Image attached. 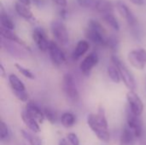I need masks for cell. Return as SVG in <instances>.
<instances>
[{"label": "cell", "mask_w": 146, "mask_h": 145, "mask_svg": "<svg viewBox=\"0 0 146 145\" xmlns=\"http://www.w3.org/2000/svg\"><path fill=\"white\" fill-rule=\"evenodd\" d=\"M10 138V132L7 126V124L2 121H1V128H0V140L3 142H7Z\"/></svg>", "instance_id": "4316f807"}, {"label": "cell", "mask_w": 146, "mask_h": 145, "mask_svg": "<svg viewBox=\"0 0 146 145\" xmlns=\"http://www.w3.org/2000/svg\"><path fill=\"white\" fill-rule=\"evenodd\" d=\"M94 9L101 15L114 13V5L110 0H98Z\"/></svg>", "instance_id": "ac0fdd59"}, {"label": "cell", "mask_w": 146, "mask_h": 145, "mask_svg": "<svg viewBox=\"0 0 146 145\" xmlns=\"http://www.w3.org/2000/svg\"><path fill=\"white\" fill-rule=\"evenodd\" d=\"M14 95L16 97L17 99H19L20 101L21 102H24V103H27L28 101V94L26 91H13Z\"/></svg>", "instance_id": "f546056e"}, {"label": "cell", "mask_w": 146, "mask_h": 145, "mask_svg": "<svg viewBox=\"0 0 146 145\" xmlns=\"http://www.w3.org/2000/svg\"><path fill=\"white\" fill-rule=\"evenodd\" d=\"M17 2L22 3V4H25V5H27L29 6L32 3V0H17Z\"/></svg>", "instance_id": "d590c367"}, {"label": "cell", "mask_w": 146, "mask_h": 145, "mask_svg": "<svg viewBox=\"0 0 146 145\" xmlns=\"http://www.w3.org/2000/svg\"><path fill=\"white\" fill-rule=\"evenodd\" d=\"M51 1L60 8H66L68 5V0H51Z\"/></svg>", "instance_id": "1f68e13d"}, {"label": "cell", "mask_w": 146, "mask_h": 145, "mask_svg": "<svg viewBox=\"0 0 146 145\" xmlns=\"http://www.w3.org/2000/svg\"><path fill=\"white\" fill-rule=\"evenodd\" d=\"M9 79V85L12 89V91H26V86L23 84V82L21 80V79L14 74V73H10L8 77Z\"/></svg>", "instance_id": "d6986e66"}, {"label": "cell", "mask_w": 146, "mask_h": 145, "mask_svg": "<svg viewBox=\"0 0 146 145\" xmlns=\"http://www.w3.org/2000/svg\"><path fill=\"white\" fill-rule=\"evenodd\" d=\"M49 56L51 62L55 66H62L66 62V56L63 50L60 48L59 44L55 41H50L49 49H48Z\"/></svg>", "instance_id": "ba28073f"}, {"label": "cell", "mask_w": 146, "mask_h": 145, "mask_svg": "<svg viewBox=\"0 0 146 145\" xmlns=\"http://www.w3.org/2000/svg\"><path fill=\"white\" fill-rule=\"evenodd\" d=\"M0 74H1L2 77H4L5 76V69L3 68V64L0 65Z\"/></svg>", "instance_id": "8d00e7d4"}, {"label": "cell", "mask_w": 146, "mask_h": 145, "mask_svg": "<svg viewBox=\"0 0 146 145\" xmlns=\"http://www.w3.org/2000/svg\"><path fill=\"white\" fill-rule=\"evenodd\" d=\"M59 15H60V17L62 18V20H66L68 16V10L66 9V8H61L59 10Z\"/></svg>", "instance_id": "d6a6232c"}, {"label": "cell", "mask_w": 146, "mask_h": 145, "mask_svg": "<svg viewBox=\"0 0 146 145\" xmlns=\"http://www.w3.org/2000/svg\"><path fill=\"white\" fill-rule=\"evenodd\" d=\"M127 101L129 109L134 115L140 116L144 110V103L139 95L134 91H129L127 93Z\"/></svg>", "instance_id": "8fae6325"}, {"label": "cell", "mask_w": 146, "mask_h": 145, "mask_svg": "<svg viewBox=\"0 0 146 145\" xmlns=\"http://www.w3.org/2000/svg\"><path fill=\"white\" fill-rule=\"evenodd\" d=\"M87 124L98 139L103 142H109L110 134L108 130V121L105 111L100 107L97 114H89L86 118Z\"/></svg>", "instance_id": "6da1fadb"}, {"label": "cell", "mask_w": 146, "mask_h": 145, "mask_svg": "<svg viewBox=\"0 0 146 145\" xmlns=\"http://www.w3.org/2000/svg\"><path fill=\"white\" fill-rule=\"evenodd\" d=\"M15 10L16 12V14L23 18L24 20L27 21H30L33 18V14L32 12V10L30 9V8L27 5L22 4L19 2H15Z\"/></svg>", "instance_id": "e0dca14e"}, {"label": "cell", "mask_w": 146, "mask_h": 145, "mask_svg": "<svg viewBox=\"0 0 146 145\" xmlns=\"http://www.w3.org/2000/svg\"><path fill=\"white\" fill-rule=\"evenodd\" d=\"M102 18L105 21V23L108 26H110L113 30H115V31L120 30V24H119L116 17L115 16L114 13H108V14L102 15Z\"/></svg>", "instance_id": "44dd1931"}, {"label": "cell", "mask_w": 146, "mask_h": 145, "mask_svg": "<svg viewBox=\"0 0 146 145\" xmlns=\"http://www.w3.org/2000/svg\"><path fill=\"white\" fill-rule=\"evenodd\" d=\"M107 74L111 81L115 84H119L121 81V78L120 75V72L117 67L113 63L112 65H109L107 68Z\"/></svg>", "instance_id": "603a6c76"}, {"label": "cell", "mask_w": 146, "mask_h": 145, "mask_svg": "<svg viewBox=\"0 0 146 145\" xmlns=\"http://www.w3.org/2000/svg\"><path fill=\"white\" fill-rule=\"evenodd\" d=\"M43 110H44L45 119H47V121L50 123H51V124L56 123V121H57V114L53 109H51L50 107H45V108H44Z\"/></svg>", "instance_id": "484cf974"}, {"label": "cell", "mask_w": 146, "mask_h": 145, "mask_svg": "<svg viewBox=\"0 0 146 145\" xmlns=\"http://www.w3.org/2000/svg\"><path fill=\"white\" fill-rule=\"evenodd\" d=\"M99 57L97 52L89 53L80 63V70L85 76H89L92 69L98 64Z\"/></svg>", "instance_id": "9c48e42d"}, {"label": "cell", "mask_w": 146, "mask_h": 145, "mask_svg": "<svg viewBox=\"0 0 146 145\" xmlns=\"http://www.w3.org/2000/svg\"><path fill=\"white\" fill-rule=\"evenodd\" d=\"M67 140L70 145H80V140L78 136L74 132H69L67 135Z\"/></svg>", "instance_id": "4dcf8cb0"}, {"label": "cell", "mask_w": 146, "mask_h": 145, "mask_svg": "<svg viewBox=\"0 0 146 145\" xmlns=\"http://www.w3.org/2000/svg\"><path fill=\"white\" fill-rule=\"evenodd\" d=\"M134 5H137V6H143L145 5V0H129Z\"/></svg>", "instance_id": "e575fe53"}, {"label": "cell", "mask_w": 146, "mask_h": 145, "mask_svg": "<svg viewBox=\"0 0 146 145\" xmlns=\"http://www.w3.org/2000/svg\"><path fill=\"white\" fill-rule=\"evenodd\" d=\"M85 36L86 39L96 45H104L105 44V40L107 32L102 24L97 20L91 19L88 21L87 27L85 31Z\"/></svg>", "instance_id": "7a4b0ae2"}, {"label": "cell", "mask_w": 146, "mask_h": 145, "mask_svg": "<svg viewBox=\"0 0 146 145\" xmlns=\"http://www.w3.org/2000/svg\"><path fill=\"white\" fill-rule=\"evenodd\" d=\"M25 111L27 114H29L31 116H33L38 123H43L44 119H45L44 110L41 109V108L33 102H27V103Z\"/></svg>", "instance_id": "7c38bea8"}, {"label": "cell", "mask_w": 146, "mask_h": 145, "mask_svg": "<svg viewBox=\"0 0 146 145\" xmlns=\"http://www.w3.org/2000/svg\"><path fill=\"white\" fill-rule=\"evenodd\" d=\"M130 64L138 70H144L146 66V50L143 48L131 50L127 56Z\"/></svg>", "instance_id": "8992f818"}, {"label": "cell", "mask_w": 146, "mask_h": 145, "mask_svg": "<svg viewBox=\"0 0 146 145\" xmlns=\"http://www.w3.org/2000/svg\"><path fill=\"white\" fill-rule=\"evenodd\" d=\"M137 138L131 129L126 125L122 130L120 138V145H135Z\"/></svg>", "instance_id": "2e32d148"}, {"label": "cell", "mask_w": 146, "mask_h": 145, "mask_svg": "<svg viewBox=\"0 0 146 145\" xmlns=\"http://www.w3.org/2000/svg\"><path fill=\"white\" fill-rule=\"evenodd\" d=\"M76 1H77V3L82 8H86V9L93 8L94 9L98 0H76Z\"/></svg>", "instance_id": "f1b7e54d"}, {"label": "cell", "mask_w": 146, "mask_h": 145, "mask_svg": "<svg viewBox=\"0 0 146 145\" xmlns=\"http://www.w3.org/2000/svg\"><path fill=\"white\" fill-rule=\"evenodd\" d=\"M50 31L58 44L62 46H66L68 44L69 34L67 26L62 21H53L50 23Z\"/></svg>", "instance_id": "5b68a950"}, {"label": "cell", "mask_w": 146, "mask_h": 145, "mask_svg": "<svg viewBox=\"0 0 146 145\" xmlns=\"http://www.w3.org/2000/svg\"><path fill=\"white\" fill-rule=\"evenodd\" d=\"M119 45H120V41H119V38L115 35L112 34L106 38L104 46L108 47L112 51H117L119 49Z\"/></svg>", "instance_id": "d4e9b609"}, {"label": "cell", "mask_w": 146, "mask_h": 145, "mask_svg": "<svg viewBox=\"0 0 146 145\" xmlns=\"http://www.w3.org/2000/svg\"><path fill=\"white\" fill-rule=\"evenodd\" d=\"M15 68L18 70V72H19L21 74H22L25 78L29 79H35V75H34L28 68L23 67L22 65H21V64H19V63H15Z\"/></svg>", "instance_id": "83f0119b"}, {"label": "cell", "mask_w": 146, "mask_h": 145, "mask_svg": "<svg viewBox=\"0 0 146 145\" xmlns=\"http://www.w3.org/2000/svg\"><path fill=\"white\" fill-rule=\"evenodd\" d=\"M58 145H68V142L65 139H62V140H60Z\"/></svg>", "instance_id": "74e56055"}, {"label": "cell", "mask_w": 146, "mask_h": 145, "mask_svg": "<svg viewBox=\"0 0 146 145\" xmlns=\"http://www.w3.org/2000/svg\"><path fill=\"white\" fill-rule=\"evenodd\" d=\"M32 38L39 50L48 51L50 41L47 38L45 32L42 27H34L32 32Z\"/></svg>", "instance_id": "30bf717a"}, {"label": "cell", "mask_w": 146, "mask_h": 145, "mask_svg": "<svg viewBox=\"0 0 146 145\" xmlns=\"http://www.w3.org/2000/svg\"><path fill=\"white\" fill-rule=\"evenodd\" d=\"M32 2H33V4L38 8L44 7L45 4V1L44 0H32Z\"/></svg>", "instance_id": "836d02e7"}, {"label": "cell", "mask_w": 146, "mask_h": 145, "mask_svg": "<svg viewBox=\"0 0 146 145\" xmlns=\"http://www.w3.org/2000/svg\"><path fill=\"white\" fill-rule=\"evenodd\" d=\"M127 126L134 133L137 139L142 138L144 133L143 123L139 115H134L129 109L127 112Z\"/></svg>", "instance_id": "52a82bcc"}, {"label": "cell", "mask_w": 146, "mask_h": 145, "mask_svg": "<svg viewBox=\"0 0 146 145\" xmlns=\"http://www.w3.org/2000/svg\"><path fill=\"white\" fill-rule=\"evenodd\" d=\"M21 120H22L23 123L25 124V126L31 132H33L34 133H38L40 132L39 123L33 116H31L29 114H27L25 110L21 113Z\"/></svg>", "instance_id": "9a60e30c"}, {"label": "cell", "mask_w": 146, "mask_h": 145, "mask_svg": "<svg viewBox=\"0 0 146 145\" xmlns=\"http://www.w3.org/2000/svg\"><path fill=\"white\" fill-rule=\"evenodd\" d=\"M21 136L23 137V138L25 140H27L30 145H42L41 138L39 137H38L37 135H35L34 132L32 133L26 130H21Z\"/></svg>", "instance_id": "7402d4cb"}, {"label": "cell", "mask_w": 146, "mask_h": 145, "mask_svg": "<svg viewBox=\"0 0 146 145\" xmlns=\"http://www.w3.org/2000/svg\"><path fill=\"white\" fill-rule=\"evenodd\" d=\"M0 32H1V38L3 39H5V40H8V41H10L12 43H15L21 46H23L25 47L27 50H29V47L26 44V43L21 38H19L15 32H14V30H9V29H6L4 27H2L0 28Z\"/></svg>", "instance_id": "5bb4252c"}, {"label": "cell", "mask_w": 146, "mask_h": 145, "mask_svg": "<svg viewBox=\"0 0 146 145\" xmlns=\"http://www.w3.org/2000/svg\"><path fill=\"white\" fill-rule=\"evenodd\" d=\"M0 23L2 27L9 30H15V22L13 21V19L7 13H5L3 9L1 10V15H0Z\"/></svg>", "instance_id": "ffe728a7"}, {"label": "cell", "mask_w": 146, "mask_h": 145, "mask_svg": "<svg viewBox=\"0 0 146 145\" xmlns=\"http://www.w3.org/2000/svg\"><path fill=\"white\" fill-rule=\"evenodd\" d=\"M76 121L75 115L71 112H65L61 116V123L66 128L72 127Z\"/></svg>", "instance_id": "cb8c5ba5"}, {"label": "cell", "mask_w": 146, "mask_h": 145, "mask_svg": "<svg viewBox=\"0 0 146 145\" xmlns=\"http://www.w3.org/2000/svg\"><path fill=\"white\" fill-rule=\"evenodd\" d=\"M111 62L117 67V68L120 72L121 81L124 83L125 86L129 91H135L136 87H137L136 80H135L133 73L127 68V67L122 62V61L116 55H112Z\"/></svg>", "instance_id": "3957f363"}, {"label": "cell", "mask_w": 146, "mask_h": 145, "mask_svg": "<svg viewBox=\"0 0 146 145\" xmlns=\"http://www.w3.org/2000/svg\"><path fill=\"white\" fill-rule=\"evenodd\" d=\"M62 91L65 97L69 102L73 103H76L79 101L80 93H79L74 75L72 73H64L62 77Z\"/></svg>", "instance_id": "277c9868"}, {"label": "cell", "mask_w": 146, "mask_h": 145, "mask_svg": "<svg viewBox=\"0 0 146 145\" xmlns=\"http://www.w3.org/2000/svg\"><path fill=\"white\" fill-rule=\"evenodd\" d=\"M89 48H90V44L88 40H86V39L80 40L75 45L72 52V55H71L72 59L74 61L80 60L82 56H84L87 53V51L89 50Z\"/></svg>", "instance_id": "4fadbf2b"}]
</instances>
